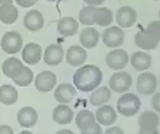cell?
<instances>
[{
  "label": "cell",
  "mask_w": 160,
  "mask_h": 134,
  "mask_svg": "<svg viewBox=\"0 0 160 134\" xmlns=\"http://www.w3.org/2000/svg\"><path fill=\"white\" fill-rule=\"evenodd\" d=\"M102 78V72L99 67L95 65H86L76 71L73 79L74 85L78 90L88 93L100 85Z\"/></svg>",
  "instance_id": "1"
},
{
  "label": "cell",
  "mask_w": 160,
  "mask_h": 134,
  "mask_svg": "<svg viewBox=\"0 0 160 134\" xmlns=\"http://www.w3.org/2000/svg\"><path fill=\"white\" fill-rule=\"evenodd\" d=\"M160 40L159 20L150 22L147 28L139 31L134 36V42L138 47L143 50H152L158 47Z\"/></svg>",
  "instance_id": "2"
},
{
  "label": "cell",
  "mask_w": 160,
  "mask_h": 134,
  "mask_svg": "<svg viewBox=\"0 0 160 134\" xmlns=\"http://www.w3.org/2000/svg\"><path fill=\"white\" fill-rule=\"evenodd\" d=\"M76 123L82 134H101L103 132L102 128L96 123L95 118L90 111L84 110L78 112Z\"/></svg>",
  "instance_id": "3"
},
{
  "label": "cell",
  "mask_w": 160,
  "mask_h": 134,
  "mask_svg": "<svg viewBox=\"0 0 160 134\" xmlns=\"http://www.w3.org/2000/svg\"><path fill=\"white\" fill-rule=\"evenodd\" d=\"M141 106V101L137 95L128 93L122 95L118 99L117 110L120 115L132 117L138 113Z\"/></svg>",
  "instance_id": "4"
},
{
  "label": "cell",
  "mask_w": 160,
  "mask_h": 134,
  "mask_svg": "<svg viewBox=\"0 0 160 134\" xmlns=\"http://www.w3.org/2000/svg\"><path fill=\"white\" fill-rule=\"evenodd\" d=\"M160 118L158 115L152 111H146L139 117L138 124L139 134H158Z\"/></svg>",
  "instance_id": "5"
},
{
  "label": "cell",
  "mask_w": 160,
  "mask_h": 134,
  "mask_svg": "<svg viewBox=\"0 0 160 134\" xmlns=\"http://www.w3.org/2000/svg\"><path fill=\"white\" fill-rule=\"evenodd\" d=\"M2 49L8 54L17 53L22 49L23 40L22 36L15 31L5 33L1 42Z\"/></svg>",
  "instance_id": "6"
},
{
  "label": "cell",
  "mask_w": 160,
  "mask_h": 134,
  "mask_svg": "<svg viewBox=\"0 0 160 134\" xmlns=\"http://www.w3.org/2000/svg\"><path fill=\"white\" fill-rule=\"evenodd\" d=\"M133 80L130 74L125 71L115 73L111 76L109 85L110 88L117 93H124L132 86Z\"/></svg>",
  "instance_id": "7"
},
{
  "label": "cell",
  "mask_w": 160,
  "mask_h": 134,
  "mask_svg": "<svg viewBox=\"0 0 160 134\" xmlns=\"http://www.w3.org/2000/svg\"><path fill=\"white\" fill-rule=\"evenodd\" d=\"M157 85L156 76L149 72L141 74L137 78V89L141 94L152 95L156 90Z\"/></svg>",
  "instance_id": "8"
},
{
  "label": "cell",
  "mask_w": 160,
  "mask_h": 134,
  "mask_svg": "<svg viewBox=\"0 0 160 134\" xmlns=\"http://www.w3.org/2000/svg\"><path fill=\"white\" fill-rule=\"evenodd\" d=\"M124 39V32L118 26L107 28L102 34L103 42L109 48L119 47L123 44Z\"/></svg>",
  "instance_id": "9"
},
{
  "label": "cell",
  "mask_w": 160,
  "mask_h": 134,
  "mask_svg": "<svg viewBox=\"0 0 160 134\" xmlns=\"http://www.w3.org/2000/svg\"><path fill=\"white\" fill-rule=\"evenodd\" d=\"M129 56L125 50L117 49L109 52L106 57L107 65L115 71L123 69L128 65Z\"/></svg>",
  "instance_id": "10"
},
{
  "label": "cell",
  "mask_w": 160,
  "mask_h": 134,
  "mask_svg": "<svg viewBox=\"0 0 160 134\" xmlns=\"http://www.w3.org/2000/svg\"><path fill=\"white\" fill-rule=\"evenodd\" d=\"M137 19V12L131 7H121L117 11L116 22L122 28H128L133 26Z\"/></svg>",
  "instance_id": "11"
},
{
  "label": "cell",
  "mask_w": 160,
  "mask_h": 134,
  "mask_svg": "<svg viewBox=\"0 0 160 134\" xmlns=\"http://www.w3.org/2000/svg\"><path fill=\"white\" fill-rule=\"evenodd\" d=\"M57 83L56 76L52 72L45 71L37 75L35 80L36 89L42 93L52 90Z\"/></svg>",
  "instance_id": "12"
},
{
  "label": "cell",
  "mask_w": 160,
  "mask_h": 134,
  "mask_svg": "<svg viewBox=\"0 0 160 134\" xmlns=\"http://www.w3.org/2000/svg\"><path fill=\"white\" fill-rule=\"evenodd\" d=\"M64 51L61 45L52 44L46 48L43 60L49 66H56L62 61Z\"/></svg>",
  "instance_id": "13"
},
{
  "label": "cell",
  "mask_w": 160,
  "mask_h": 134,
  "mask_svg": "<svg viewBox=\"0 0 160 134\" xmlns=\"http://www.w3.org/2000/svg\"><path fill=\"white\" fill-rule=\"evenodd\" d=\"M88 58L87 52L80 45H72L67 50L66 60L73 67H78L84 64Z\"/></svg>",
  "instance_id": "14"
},
{
  "label": "cell",
  "mask_w": 160,
  "mask_h": 134,
  "mask_svg": "<svg viewBox=\"0 0 160 134\" xmlns=\"http://www.w3.org/2000/svg\"><path fill=\"white\" fill-rule=\"evenodd\" d=\"M38 118L37 111L31 107H24L18 113V121L23 128H31L35 126Z\"/></svg>",
  "instance_id": "15"
},
{
  "label": "cell",
  "mask_w": 160,
  "mask_h": 134,
  "mask_svg": "<svg viewBox=\"0 0 160 134\" xmlns=\"http://www.w3.org/2000/svg\"><path fill=\"white\" fill-rule=\"evenodd\" d=\"M24 24L25 27L31 32L38 31L43 27L44 19L41 12L32 9L25 15Z\"/></svg>",
  "instance_id": "16"
},
{
  "label": "cell",
  "mask_w": 160,
  "mask_h": 134,
  "mask_svg": "<svg viewBox=\"0 0 160 134\" xmlns=\"http://www.w3.org/2000/svg\"><path fill=\"white\" fill-rule=\"evenodd\" d=\"M42 55V47L37 44H27L22 52V59L28 65H34L39 62Z\"/></svg>",
  "instance_id": "17"
},
{
  "label": "cell",
  "mask_w": 160,
  "mask_h": 134,
  "mask_svg": "<svg viewBox=\"0 0 160 134\" xmlns=\"http://www.w3.org/2000/svg\"><path fill=\"white\" fill-rule=\"evenodd\" d=\"M23 66L19 59L11 57L7 59L2 64V71L5 76L13 80L20 75Z\"/></svg>",
  "instance_id": "18"
},
{
  "label": "cell",
  "mask_w": 160,
  "mask_h": 134,
  "mask_svg": "<svg viewBox=\"0 0 160 134\" xmlns=\"http://www.w3.org/2000/svg\"><path fill=\"white\" fill-rule=\"evenodd\" d=\"M76 96V89L72 85L69 83H63L59 85L54 91L55 99L61 104L71 102Z\"/></svg>",
  "instance_id": "19"
},
{
  "label": "cell",
  "mask_w": 160,
  "mask_h": 134,
  "mask_svg": "<svg viewBox=\"0 0 160 134\" xmlns=\"http://www.w3.org/2000/svg\"><path fill=\"white\" fill-rule=\"evenodd\" d=\"M79 23L73 18L65 17L59 20L58 24V31L64 37L72 36L78 31Z\"/></svg>",
  "instance_id": "20"
},
{
  "label": "cell",
  "mask_w": 160,
  "mask_h": 134,
  "mask_svg": "<svg viewBox=\"0 0 160 134\" xmlns=\"http://www.w3.org/2000/svg\"><path fill=\"white\" fill-rule=\"evenodd\" d=\"M73 117V111L67 105H60L53 111V121L60 125L71 123Z\"/></svg>",
  "instance_id": "21"
},
{
  "label": "cell",
  "mask_w": 160,
  "mask_h": 134,
  "mask_svg": "<svg viewBox=\"0 0 160 134\" xmlns=\"http://www.w3.org/2000/svg\"><path fill=\"white\" fill-rule=\"evenodd\" d=\"M96 116L98 123L105 126L112 125L117 118L115 111L109 105H104L98 108L96 112Z\"/></svg>",
  "instance_id": "22"
},
{
  "label": "cell",
  "mask_w": 160,
  "mask_h": 134,
  "mask_svg": "<svg viewBox=\"0 0 160 134\" xmlns=\"http://www.w3.org/2000/svg\"><path fill=\"white\" fill-rule=\"evenodd\" d=\"M99 39V33L94 28H84L80 34V44L88 49L95 47L98 45Z\"/></svg>",
  "instance_id": "23"
},
{
  "label": "cell",
  "mask_w": 160,
  "mask_h": 134,
  "mask_svg": "<svg viewBox=\"0 0 160 134\" xmlns=\"http://www.w3.org/2000/svg\"><path fill=\"white\" fill-rule=\"evenodd\" d=\"M131 63L138 71H142L149 69L152 65V58L144 52H134L131 55Z\"/></svg>",
  "instance_id": "24"
},
{
  "label": "cell",
  "mask_w": 160,
  "mask_h": 134,
  "mask_svg": "<svg viewBox=\"0 0 160 134\" xmlns=\"http://www.w3.org/2000/svg\"><path fill=\"white\" fill-rule=\"evenodd\" d=\"M112 20L113 13L110 9L107 7H95L93 14L94 24L104 27L110 25Z\"/></svg>",
  "instance_id": "25"
},
{
  "label": "cell",
  "mask_w": 160,
  "mask_h": 134,
  "mask_svg": "<svg viewBox=\"0 0 160 134\" xmlns=\"http://www.w3.org/2000/svg\"><path fill=\"white\" fill-rule=\"evenodd\" d=\"M18 11L13 3H6L0 6V20L4 24H13L17 20Z\"/></svg>",
  "instance_id": "26"
},
{
  "label": "cell",
  "mask_w": 160,
  "mask_h": 134,
  "mask_svg": "<svg viewBox=\"0 0 160 134\" xmlns=\"http://www.w3.org/2000/svg\"><path fill=\"white\" fill-rule=\"evenodd\" d=\"M111 96L112 94L108 87L103 86L91 93L89 99L92 105L99 106L109 101Z\"/></svg>",
  "instance_id": "27"
},
{
  "label": "cell",
  "mask_w": 160,
  "mask_h": 134,
  "mask_svg": "<svg viewBox=\"0 0 160 134\" xmlns=\"http://www.w3.org/2000/svg\"><path fill=\"white\" fill-rule=\"evenodd\" d=\"M18 99L17 89L11 85H3L0 87V101L6 105L15 104Z\"/></svg>",
  "instance_id": "28"
},
{
  "label": "cell",
  "mask_w": 160,
  "mask_h": 134,
  "mask_svg": "<svg viewBox=\"0 0 160 134\" xmlns=\"http://www.w3.org/2000/svg\"><path fill=\"white\" fill-rule=\"evenodd\" d=\"M33 79V73L32 70L24 65L20 75L13 80L20 87H27L32 83Z\"/></svg>",
  "instance_id": "29"
},
{
  "label": "cell",
  "mask_w": 160,
  "mask_h": 134,
  "mask_svg": "<svg viewBox=\"0 0 160 134\" xmlns=\"http://www.w3.org/2000/svg\"><path fill=\"white\" fill-rule=\"evenodd\" d=\"M95 7L92 6L85 7L80 11L78 19L81 24L84 25H95L93 21V14Z\"/></svg>",
  "instance_id": "30"
},
{
  "label": "cell",
  "mask_w": 160,
  "mask_h": 134,
  "mask_svg": "<svg viewBox=\"0 0 160 134\" xmlns=\"http://www.w3.org/2000/svg\"><path fill=\"white\" fill-rule=\"evenodd\" d=\"M19 6L23 8H29L34 6L38 0H15Z\"/></svg>",
  "instance_id": "31"
},
{
  "label": "cell",
  "mask_w": 160,
  "mask_h": 134,
  "mask_svg": "<svg viewBox=\"0 0 160 134\" xmlns=\"http://www.w3.org/2000/svg\"><path fill=\"white\" fill-rule=\"evenodd\" d=\"M152 105L155 110L160 112V93H157L152 97Z\"/></svg>",
  "instance_id": "32"
},
{
  "label": "cell",
  "mask_w": 160,
  "mask_h": 134,
  "mask_svg": "<svg viewBox=\"0 0 160 134\" xmlns=\"http://www.w3.org/2000/svg\"><path fill=\"white\" fill-rule=\"evenodd\" d=\"M106 134H123V131L119 127L113 126L107 129Z\"/></svg>",
  "instance_id": "33"
},
{
  "label": "cell",
  "mask_w": 160,
  "mask_h": 134,
  "mask_svg": "<svg viewBox=\"0 0 160 134\" xmlns=\"http://www.w3.org/2000/svg\"><path fill=\"white\" fill-rule=\"evenodd\" d=\"M85 3L92 6H100L103 4L106 0H84Z\"/></svg>",
  "instance_id": "34"
},
{
  "label": "cell",
  "mask_w": 160,
  "mask_h": 134,
  "mask_svg": "<svg viewBox=\"0 0 160 134\" xmlns=\"http://www.w3.org/2000/svg\"><path fill=\"white\" fill-rule=\"evenodd\" d=\"M0 134H13V130L9 126H0Z\"/></svg>",
  "instance_id": "35"
},
{
  "label": "cell",
  "mask_w": 160,
  "mask_h": 134,
  "mask_svg": "<svg viewBox=\"0 0 160 134\" xmlns=\"http://www.w3.org/2000/svg\"><path fill=\"white\" fill-rule=\"evenodd\" d=\"M13 0H0V6L6 3H13Z\"/></svg>",
  "instance_id": "36"
},
{
  "label": "cell",
  "mask_w": 160,
  "mask_h": 134,
  "mask_svg": "<svg viewBox=\"0 0 160 134\" xmlns=\"http://www.w3.org/2000/svg\"><path fill=\"white\" fill-rule=\"evenodd\" d=\"M47 1H50V2H55V1H56L57 0H47Z\"/></svg>",
  "instance_id": "37"
},
{
  "label": "cell",
  "mask_w": 160,
  "mask_h": 134,
  "mask_svg": "<svg viewBox=\"0 0 160 134\" xmlns=\"http://www.w3.org/2000/svg\"><path fill=\"white\" fill-rule=\"evenodd\" d=\"M155 1H159V0H155Z\"/></svg>",
  "instance_id": "38"
}]
</instances>
